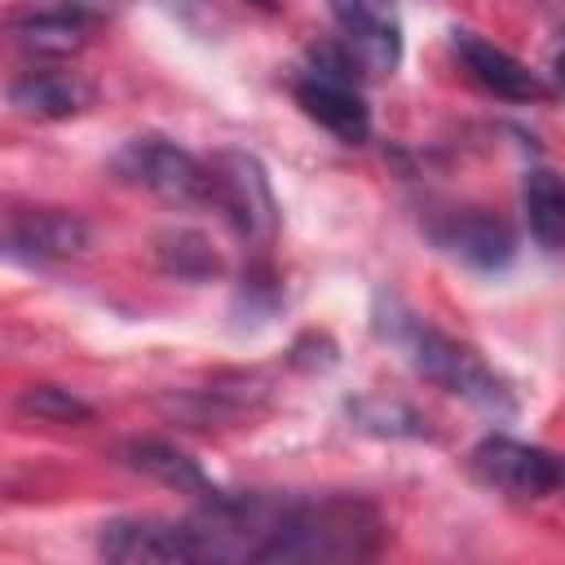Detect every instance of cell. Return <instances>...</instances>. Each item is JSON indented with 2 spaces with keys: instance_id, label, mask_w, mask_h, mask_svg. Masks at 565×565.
Instances as JSON below:
<instances>
[{
  "instance_id": "cell-1",
  "label": "cell",
  "mask_w": 565,
  "mask_h": 565,
  "mask_svg": "<svg viewBox=\"0 0 565 565\" xmlns=\"http://www.w3.org/2000/svg\"><path fill=\"white\" fill-rule=\"evenodd\" d=\"M384 547V521L366 499L322 494V499H287L282 516L260 547V561L282 565H344L371 561Z\"/></svg>"
},
{
  "instance_id": "cell-2",
  "label": "cell",
  "mask_w": 565,
  "mask_h": 565,
  "mask_svg": "<svg viewBox=\"0 0 565 565\" xmlns=\"http://www.w3.org/2000/svg\"><path fill=\"white\" fill-rule=\"evenodd\" d=\"M353 71H358L353 57L344 49L327 44V49H313V57L291 79L300 110L344 146H362L371 137V115H366V102L358 93Z\"/></svg>"
},
{
  "instance_id": "cell-3",
  "label": "cell",
  "mask_w": 565,
  "mask_h": 565,
  "mask_svg": "<svg viewBox=\"0 0 565 565\" xmlns=\"http://www.w3.org/2000/svg\"><path fill=\"white\" fill-rule=\"evenodd\" d=\"M411 362L424 380H433L437 388L481 406V411H512V397L503 388V380L477 358V349L433 331V327H411Z\"/></svg>"
},
{
  "instance_id": "cell-4",
  "label": "cell",
  "mask_w": 565,
  "mask_h": 565,
  "mask_svg": "<svg viewBox=\"0 0 565 565\" xmlns=\"http://www.w3.org/2000/svg\"><path fill=\"white\" fill-rule=\"evenodd\" d=\"M203 172H207L203 199H212L247 243H269L278 225V207L265 168L247 150H221L212 154V163H203Z\"/></svg>"
},
{
  "instance_id": "cell-5",
  "label": "cell",
  "mask_w": 565,
  "mask_h": 565,
  "mask_svg": "<svg viewBox=\"0 0 565 565\" xmlns=\"http://www.w3.org/2000/svg\"><path fill=\"white\" fill-rule=\"evenodd\" d=\"M115 172L168 203H194L207 194V172L203 163L181 150L168 137H132L119 154H115Z\"/></svg>"
},
{
  "instance_id": "cell-6",
  "label": "cell",
  "mask_w": 565,
  "mask_h": 565,
  "mask_svg": "<svg viewBox=\"0 0 565 565\" xmlns=\"http://www.w3.org/2000/svg\"><path fill=\"white\" fill-rule=\"evenodd\" d=\"M472 477L508 499H547L561 486V463L543 446L516 437H486L472 450Z\"/></svg>"
},
{
  "instance_id": "cell-7",
  "label": "cell",
  "mask_w": 565,
  "mask_h": 565,
  "mask_svg": "<svg viewBox=\"0 0 565 565\" xmlns=\"http://www.w3.org/2000/svg\"><path fill=\"white\" fill-rule=\"evenodd\" d=\"M97 547L106 561H119V565H194L199 561L190 521H168V516H119L102 525Z\"/></svg>"
},
{
  "instance_id": "cell-8",
  "label": "cell",
  "mask_w": 565,
  "mask_h": 565,
  "mask_svg": "<svg viewBox=\"0 0 565 565\" xmlns=\"http://www.w3.org/2000/svg\"><path fill=\"white\" fill-rule=\"evenodd\" d=\"M335 26L344 35V53L353 57L358 71L384 75L402 57V26L393 0H331Z\"/></svg>"
},
{
  "instance_id": "cell-9",
  "label": "cell",
  "mask_w": 565,
  "mask_h": 565,
  "mask_svg": "<svg viewBox=\"0 0 565 565\" xmlns=\"http://www.w3.org/2000/svg\"><path fill=\"white\" fill-rule=\"evenodd\" d=\"M455 53L463 62V71L494 97L503 102H543L552 88L539 79V71H530L521 57H512L508 49L472 35V31H455Z\"/></svg>"
},
{
  "instance_id": "cell-10",
  "label": "cell",
  "mask_w": 565,
  "mask_h": 565,
  "mask_svg": "<svg viewBox=\"0 0 565 565\" xmlns=\"http://www.w3.org/2000/svg\"><path fill=\"white\" fill-rule=\"evenodd\" d=\"M9 243L35 260H71L88 252V225L62 207H26L9 225Z\"/></svg>"
},
{
  "instance_id": "cell-11",
  "label": "cell",
  "mask_w": 565,
  "mask_h": 565,
  "mask_svg": "<svg viewBox=\"0 0 565 565\" xmlns=\"http://www.w3.org/2000/svg\"><path fill=\"white\" fill-rule=\"evenodd\" d=\"M437 238L446 252H455L459 260L477 265V269H503L512 260V234L499 216L481 212V207H463L450 212L446 225H437Z\"/></svg>"
},
{
  "instance_id": "cell-12",
  "label": "cell",
  "mask_w": 565,
  "mask_h": 565,
  "mask_svg": "<svg viewBox=\"0 0 565 565\" xmlns=\"http://www.w3.org/2000/svg\"><path fill=\"white\" fill-rule=\"evenodd\" d=\"M93 97H97L93 84L79 79L75 71H26L9 88V102L35 119H71V115L88 110Z\"/></svg>"
},
{
  "instance_id": "cell-13",
  "label": "cell",
  "mask_w": 565,
  "mask_h": 565,
  "mask_svg": "<svg viewBox=\"0 0 565 565\" xmlns=\"http://www.w3.org/2000/svg\"><path fill=\"white\" fill-rule=\"evenodd\" d=\"M88 35H93V13L79 9H44L13 22V40L31 57H71L88 44Z\"/></svg>"
},
{
  "instance_id": "cell-14",
  "label": "cell",
  "mask_w": 565,
  "mask_h": 565,
  "mask_svg": "<svg viewBox=\"0 0 565 565\" xmlns=\"http://www.w3.org/2000/svg\"><path fill=\"white\" fill-rule=\"evenodd\" d=\"M521 203H525V221H530V234L539 238V247L556 252L561 238H565V190H561V177L552 168H530L525 185H521Z\"/></svg>"
},
{
  "instance_id": "cell-15",
  "label": "cell",
  "mask_w": 565,
  "mask_h": 565,
  "mask_svg": "<svg viewBox=\"0 0 565 565\" xmlns=\"http://www.w3.org/2000/svg\"><path fill=\"white\" fill-rule=\"evenodd\" d=\"M124 455H128L132 468L150 472L154 481H163L172 490H185V494H199V499L216 494V486L203 477V468L190 455H181L177 446H168V441H132V446H124Z\"/></svg>"
},
{
  "instance_id": "cell-16",
  "label": "cell",
  "mask_w": 565,
  "mask_h": 565,
  "mask_svg": "<svg viewBox=\"0 0 565 565\" xmlns=\"http://www.w3.org/2000/svg\"><path fill=\"white\" fill-rule=\"evenodd\" d=\"M159 260H163V269L177 274V278H207V274L221 269L212 243H207L199 230H172V234H163V238H159Z\"/></svg>"
},
{
  "instance_id": "cell-17",
  "label": "cell",
  "mask_w": 565,
  "mask_h": 565,
  "mask_svg": "<svg viewBox=\"0 0 565 565\" xmlns=\"http://www.w3.org/2000/svg\"><path fill=\"white\" fill-rule=\"evenodd\" d=\"M18 411L35 415V419H49V424H88L93 419V406L79 402L71 388H57V384H31L18 397Z\"/></svg>"
},
{
  "instance_id": "cell-18",
  "label": "cell",
  "mask_w": 565,
  "mask_h": 565,
  "mask_svg": "<svg viewBox=\"0 0 565 565\" xmlns=\"http://www.w3.org/2000/svg\"><path fill=\"white\" fill-rule=\"evenodd\" d=\"M62 9H79V13H93V9H102V0H66Z\"/></svg>"
},
{
  "instance_id": "cell-19",
  "label": "cell",
  "mask_w": 565,
  "mask_h": 565,
  "mask_svg": "<svg viewBox=\"0 0 565 565\" xmlns=\"http://www.w3.org/2000/svg\"><path fill=\"white\" fill-rule=\"evenodd\" d=\"M252 4H260V9H278L282 0H252Z\"/></svg>"
}]
</instances>
